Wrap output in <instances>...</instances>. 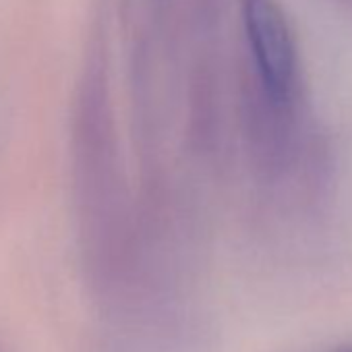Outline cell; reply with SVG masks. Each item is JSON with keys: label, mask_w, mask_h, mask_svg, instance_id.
I'll list each match as a JSON object with an SVG mask.
<instances>
[{"label": "cell", "mask_w": 352, "mask_h": 352, "mask_svg": "<svg viewBox=\"0 0 352 352\" xmlns=\"http://www.w3.org/2000/svg\"><path fill=\"white\" fill-rule=\"evenodd\" d=\"M243 23L267 100L288 106L296 89L298 56L282 9L276 0H243Z\"/></svg>", "instance_id": "cell-1"}, {"label": "cell", "mask_w": 352, "mask_h": 352, "mask_svg": "<svg viewBox=\"0 0 352 352\" xmlns=\"http://www.w3.org/2000/svg\"><path fill=\"white\" fill-rule=\"evenodd\" d=\"M333 352H352V346H342V348H338Z\"/></svg>", "instance_id": "cell-2"}]
</instances>
